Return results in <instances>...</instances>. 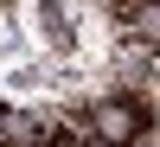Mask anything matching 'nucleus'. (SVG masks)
I'll return each mask as SVG.
<instances>
[{
  "label": "nucleus",
  "mask_w": 160,
  "mask_h": 147,
  "mask_svg": "<svg viewBox=\"0 0 160 147\" xmlns=\"http://www.w3.org/2000/svg\"><path fill=\"white\" fill-rule=\"evenodd\" d=\"M115 19H122V32L135 38L141 51H160V0H122Z\"/></svg>",
  "instance_id": "obj_1"
}]
</instances>
